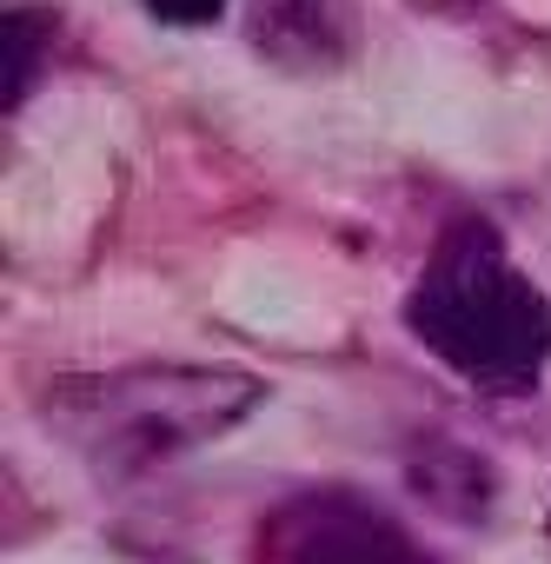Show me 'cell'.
I'll return each instance as SVG.
<instances>
[{
	"label": "cell",
	"instance_id": "2",
	"mask_svg": "<svg viewBox=\"0 0 551 564\" xmlns=\"http://www.w3.org/2000/svg\"><path fill=\"white\" fill-rule=\"evenodd\" d=\"M80 399H94L80 425L100 432V452L127 445V458H160L226 432L246 405H259V386L233 366H133L120 379L80 386Z\"/></svg>",
	"mask_w": 551,
	"mask_h": 564
},
{
	"label": "cell",
	"instance_id": "1",
	"mask_svg": "<svg viewBox=\"0 0 551 564\" xmlns=\"http://www.w3.org/2000/svg\"><path fill=\"white\" fill-rule=\"evenodd\" d=\"M412 333L472 386H531L551 359V306L525 272H511L491 226L458 219L419 293H412Z\"/></svg>",
	"mask_w": 551,
	"mask_h": 564
},
{
	"label": "cell",
	"instance_id": "3",
	"mask_svg": "<svg viewBox=\"0 0 551 564\" xmlns=\"http://www.w3.org/2000/svg\"><path fill=\"white\" fill-rule=\"evenodd\" d=\"M259 564H432L386 511L346 491H313L272 511L259 531Z\"/></svg>",
	"mask_w": 551,
	"mask_h": 564
},
{
	"label": "cell",
	"instance_id": "5",
	"mask_svg": "<svg viewBox=\"0 0 551 564\" xmlns=\"http://www.w3.org/2000/svg\"><path fill=\"white\" fill-rule=\"evenodd\" d=\"M147 8L160 21H173V28H206V21H219L226 0H147Z\"/></svg>",
	"mask_w": 551,
	"mask_h": 564
},
{
	"label": "cell",
	"instance_id": "4",
	"mask_svg": "<svg viewBox=\"0 0 551 564\" xmlns=\"http://www.w3.org/2000/svg\"><path fill=\"white\" fill-rule=\"evenodd\" d=\"M41 61H47V14L8 8V21H0V100L21 107V100L34 94Z\"/></svg>",
	"mask_w": 551,
	"mask_h": 564
}]
</instances>
